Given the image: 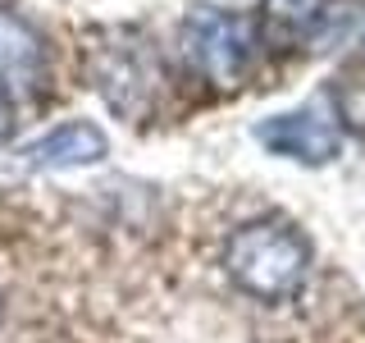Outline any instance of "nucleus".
Returning a JSON list of instances; mask_svg holds the SVG:
<instances>
[{"label": "nucleus", "instance_id": "f257e3e1", "mask_svg": "<svg viewBox=\"0 0 365 343\" xmlns=\"http://www.w3.org/2000/svg\"><path fill=\"white\" fill-rule=\"evenodd\" d=\"M311 270H315L311 238L279 215L237 224L224 243V274L233 279V289L269 307L292 302L311 284Z\"/></svg>", "mask_w": 365, "mask_h": 343}, {"label": "nucleus", "instance_id": "f03ea898", "mask_svg": "<svg viewBox=\"0 0 365 343\" xmlns=\"http://www.w3.org/2000/svg\"><path fill=\"white\" fill-rule=\"evenodd\" d=\"M256 55V28L242 14H228L215 5H197L178 23V60L187 64L192 78L210 87H237Z\"/></svg>", "mask_w": 365, "mask_h": 343}, {"label": "nucleus", "instance_id": "7ed1b4c3", "mask_svg": "<svg viewBox=\"0 0 365 343\" xmlns=\"http://www.w3.org/2000/svg\"><path fill=\"white\" fill-rule=\"evenodd\" d=\"M91 87L119 119H142L160 91V64L151 46L133 32H110L101 46H91Z\"/></svg>", "mask_w": 365, "mask_h": 343}, {"label": "nucleus", "instance_id": "20e7f679", "mask_svg": "<svg viewBox=\"0 0 365 343\" xmlns=\"http://www.w3.org/2000/svg\"><path fill=\"white\" fill-rule=\"evenodd\" d=\"M351 23L347 0H265L260 5V32L269 46L283 51H324Z\"/></svg>", "mask_w": 365, "mask_h": 343}, {"label": "nucleus", "instance_id": "39448f33", "mask_svg": "<svg viewBox=\"0 0 365 343\" xmlns=\"http://www.w3.org/2000/svg\"><path fill=\"white\" fill-rule=\"evenodd\" d=\"M256 137L269 146L274 156H288V160H302V165H329L342 146V133L334 124L324 101H311L302 110H288V114H274L256 129Z\"/></svg>", "mask_w": 365, "mask_h": 343}, {"label": "nucleus", "instance_id": "423d86ee", "mask_svg": "<svg viewBox=\"0 0 365 343\" xmlns=\"http://www.w3.org/2000/svg\"><path fill=\"white\" fill-rule=\"evenodd\" d=\"M46 78V41L19 9L0 5V87L32 91Z\"/></svg>", "mask_w": 365, "mask_h": 343}, {"label": "nucleus", "instance_id": "0eeeda50", "mask_svg": "<svg viewBox=\"0 0 365 343\" xmlns=\"http://www.w3.org/2000/svg\"><path fill=\"white\" fill-rule=\"evenodd\" d=\"M23 156L37 169H83V165H96L106 156V133L87 119H73V124H60L46 137H37Z\"/></svg>", "mask_w": 365, "mask_h": 343}, {"label": "nucleus", "instance_id": "6e6552de", "mask_svg": "<svg viewBox=\"0 0 365 343\" xmlns=\"http://www.w3.org/2000/svg\"><path fill=\"white\" fill-rule=\"evenodd\" d=\"M14 133V101H9V91L0 87V142Z\"/></svg>", "mask_w": 365, "mask_h": 343}]
</instances>
